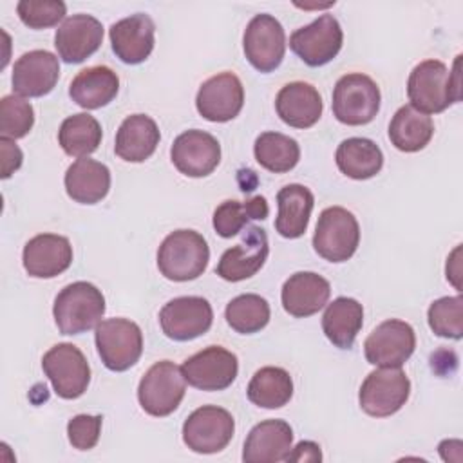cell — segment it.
<instances>
[{
  "label": "cell",
  "instance_id": "cell-1",
  "mask_svg": "<svg viewBox=\"0 0 463 463\" xmlns=\"http://www.w3.org/2000/svg\"><path fill=\"white\" fill-rule=\"evenodd\" d=\"M459 60L461 56H456L452 69L439 60H425L411 71L407 96L416 110L438 114L461 99Z\"/></svg>",
  "mask_w": 463,
  "mask_h": 463
},
{
  "label": "cell",
  "instance_id": "cell-2",
  "mask_svg": "<svg viewBox=\"0 0 463 463\" xmlns=\"http://www.w3.org/2000/svg\"><path fill=\"white\" fill-rule=\"evenodd\" d=\"M208 260V242L195 230L168 233L157 250V268L165 279L174 282L197 279L206 269Z\"/></svg>",
  "mask_w": 463,
  "mask_h": 463
},
{
  "label": "cell",
  "instance_id": "cell-3",
  "mask_svg": "<svg viewBox=\"0 0 463 463\" xmlns=\"http://www.w3.org/2000/svg\"><path fill=\"white\" fill-rule=\"evenodd\" d=\"M105 297L94 284L78 280L65 286L54 298L52 315L61 335H80L101 322Z\"/></svg>",
  "mask_w": 463,
  "mask_h": 463
},
{
  "label": "cell",
  "instance_id": "cell-4",
  "mask_svg": "<svg viewBox=\"0 0 463 463\" xmlns=\"http://www.w3.org/2000/svg\"><path fill=\"white\" fill-rule=\"evenodd\" d=\"M382 94L373 78L362 72L342 76L333 89V114L349 127L367 125L380 110Z\"/></svg>",
  "mask_w": 463,
  "mask_h": 463
},
{
  "label": "cell",
  "instance_id": "cell-5",
  "mask_svg": "<svg viewBox=\"0 0 463 463\" xmlns=\"http://www.w3.org/2000/svg\"><path fill=\"white\" fill-rule=\"evenodd\" d=\"M186 380L181 367L170 360L156 362L137 385V400L141 409L156 418L172 414L183 402Z\"/></svg>",
  "mask_w": 463,
  "mask_h": 463
},
{
  "label": "cell",
  "instance_id": "cell-6",
  "mask_svg": "<svg viewBox=\"0 0 463 463\" xmlns=\"http://www.w3.org/2000/svg\"><path fill=\"white\" fill-rule=\"evenodd\" d=\"M360 242V226L356 217L342 208L329 206L318 215L313 235L315 251L329 262L349 260Z\"/></svg>",
  "mask_w": 463,
  "mask_h": 463
},
{
  "label": "cell",
  "instance_id": "cell-7",
  "mask_svg": "<svg viewBox=\"0 0 463 463\" xmlns=\"http://www.w3.org/2000/svg\"><path fill=\"white\" fill-rule=\"evenodd\" d=\"M96 349L103 365L121 373L130 369L143 353V333L128 318H107L96 326Z\"/></svg>",
  "mask_w": 463,
  "mask_h": 463
},
{
  "label": "cell",
  "instance_id": "cell-8",
  "mask_svg": "<svg viewBox=\"0 0 463 463\" xmlns=\"http://www.w3.org/2000/svg\"><path fill=\"white\" fill-rule=\"evenodd\" d=\"M409 394L411 380L400 367H380L365 376L358 402L365 414L387 418L405 405Z\"/></svg>",
  "mask_w": 463,
  "mask_h": 463
},
{
  "label": "cell",
  "instance_id": "cell-9",
  "mask_svg": "<svg viewBox=\"0 0 463 463\" xmlns=\"http://www.w3.org/2000/svg\"><path fill=\"white\" fill-rule=\"evenodd\" d=\"M42 369L54 392L63 400L80 398L90 382V367L85 354L69 342L52 345L42 358Z\"/></svg>",
  "mask_w": 463,
  "mask_h": 463
},
{
  "label": "cell",
  "instance_id": "cell-10",
  "mask_svg": "<svg viewBox=\"0 0 463 463\" xmlns=\"http://www.w3.org/2000/svg\"><path fill=\"white\" fill-rule=\"evenodd\" d=\"M235 432L233 416L217 405L195 409L183 423V441L197 454H215L228 447Z\"/></svg>",
  "mask_w": 463,
  "mask_h": 463
},
{
  "label": "cell",
  "instance_id": "cell-11",
  "mask_svg": "<svg viewBox=\"0 0 463 463\" xmlns=\"http://www.w3.org/2000/svg\"><path fill=\"white\" fill-rule=\"evenodd\" d=\"M242 49L246 60L259 72L275 71L282 63L286 52L284 27L268 13L255 14L244 29Z\"/></svg>",
  "mask_w": 463,
  "mask_h": 463
},
{
  "label": "cell",
  "instance_id": "cell-12",
  "mask_svg": "<svg viewBox=\"0 0 463 463\" xmlns=\"http://www.w3.org/2000/svg\"><path fill=\"white\" fill-rule=\"evenodd\" d=\"M342 42L344 33L333 14H322L289 36L291 51L309 67L329 63L340 52Z\"/></svg>",
  "mask_w": 463,
  "mask_h": 463
},
{
  "label": "cell",
  "instance_id": "cell-13",
  "mask_svg": "<svg viewBox=\"0 0 463 463\" xmlns=\"http://www.w3.org/2000/svg\"><path fill=\"white\" fill-rule=\"evenodd\" d=\"M416 347V335L411 324L389 318L376 326L364 342V353L371 365L402 367Z\"/></svg>",
  "mask_w": 463,
  "mask_h": 463
},
{
  "label": "cell",
  "instance_id": "cell-14",
  "mask_svg": "<svg viewBox=\"0 0 463 463\" xmlns=\"http://www.w3.org/2000/svg\"><path fill=\"white\" fill-rule=\"evenodd\" d=\"M181 371L184 380L195 389L222 391L237 378L239 360L235 353L221 345H208L186 358Z\"/></svg>",
  "mask_w": 463,
  "mask_h": 463
},
{
  "label": "cell",
  "instance_id": "cell-15",
  "mask_svg": "<svg viewBox=\"0 0 463 463\" xmlns=\"http://www.w3.org/2000/svg\"><path fill=\"white\" fill-rule=\"evenodd\" d=\"M213 322V309L203 297H177L159 311V324L170 340L188 342L204 335Z\"/></svg>",
  "mask_w": 463,
  "mask_h": 463
},
{
  "label": "cell",
  "instance_id": "cell-16",
  "mask_svg": "<svg viewBox=\"0 0 463 463\" xmlns=\"http://www.w3.org/2000/svg\"><path fill=\"white\" fill-rule=\"evenodd\" d=\"M244 105V87L237 74L219 72L208 78L197 90V112L213 123H226L239 116Z\"/></svg>",
  "mask_w": 463,
  "mask_h": 463
},
{
  "label": "cell",
  "instance_id": "cell-17",
  "mask_svg": "<svg viewBox=\"0 0 463 463\" xmlns=\"http://www.w3.org/2000/svg\"><path fill=\"white\" fill-rule=\"evenodd\" d=\"M170 157L183 175L206 177L221 161V145L212 134L192 128L174 139Z\"/></svg>",
  "mask_w": 463,
  "mask_h": 463
},
{
  "label": "cell",
  "instance_id": "cell-18",
  "mask_svg": "<svg viewBox=\"0 0 463 463\" xmlns=\"http://www.w3.org/2000/svg\"><path fill=\"white\" fill-rule=\"evenodd\" d=\"M268 251L266 232L260 226H246L241 242L221 255L215 273L228 282L246 280L264 266Z\"/></svg>",
  "mask_w": 463,
  "mask_h": 463
},
{
  "label": "cell",
  "instance_id": "cell-19",
  "mask_svg": "<svg viewBox=\"0 0 463 463\" xmlns=\"http://www.w3.org/2000/svg\"><path fill=\"white\" fill-rule=\"evenodd\" d=\"M60 78L58 56L45 49L22 54L13 67V90L22 98H40L49 94Z\"/></svg>",
  "mask_w": 463,
  "mask_h": 463
},
{
  "label": "cell",
  "instance_id": "cell-20",
  "mask_svg": "<svg viewBox=\"0 0 463 463\" xmlns=\"http://www.w3.org/2000/svg\"><path fill=\"white\" fill-rule=\"evenodd\" d=\"M103 42V25L90 14H72L56 29L54 47L65 63H81Z\"/></svg>",
  "mask_w": 463,
  "mask_h": 463
},
{
  "label": "cell",
  "instance_id": "cell-21",
  "mask_svg": "<svg viewBox=\"0 0 463 463\" xmlns=\"http://www.w3.org/2000/svg\"><path fill=\"white\" fill-rule=\"evenodd\" d=\"M22 262L29 277L52 279L72 264V246L63 235L40 233L25 242Z\"/></svg>",
  "mask_w": 463,
  "mask_h": 463
},
{
  "label": "cell",
  "instance_id": "cell-22",
  "mask_svg": "<svg viewBox=\"0 0 463 463\" xmlns=\"http://www.w3.org/2000/svg\"><path fill=\"white\" fill-rule=\"evenodd\" d=\"M154 20L145 13H136L110 25L109 36L114 54L128 65L143 63L154 49Z\"/></svg>",
  "mask_w": 463,
  "mask_h": 463
},
{
  "label": "cell",
  "instance_id": "cell-23",
  "mask_svg": "<svg viewBox=\"0 0 463 463\" xmlns=\"http://www.w3.org/2000/svg\"><path fill=\"white\" fill-rule=\"evenodd\" d=\"M293 430L284 420H264L246 436L242 449L244 463L286 461L291 452Z\"/></svg>",
  "mask_w": 463,
  "mask_h": 463
},
{
  "label": "cell",
  "instance_id": "cell-24",
  "mask_svg": "<svg viewBox=\"0 0 463 463\" xmlns=\"http://www.w3.org/2000/svg\"><path fill=\"white\" fill-rule=\"evenodd\" d=\"M329 282L315 271H297L282 286L280 300L286 313L306 318L318 313L329 300Z\"/></svg>",
  "mask_w": 463,
  "mask_h": 463
},
{
  "label": "cell",
  "instance_id": "cell-25",
  "mask_svg": "<svg viewBox=\"0 0 463 463\" xmlns=\"http://www.w3.org/2000/svg\"><path fill=\"white\" fill-rule=\"evenodd\" d=\"M275 109L286 125L293 128H309L320 119L324 103L311 83L291 81L279 90Z\"/></svg>",
  "mask_w": 463,
  "mask_h": 463
},
{
  "label": "cell",
  "instance_id": "cell-26",
  "mask_svg": "<svg viewBox=\"0 0 463 463\" xmlns=\"http://www.w3.org/2000/svg\"><path fill=\"white\" fill-rule=\"evenodd\" d=\"M159 139V128L150 116L132 114L123 119L116 132L114 152L123 161L143 163L156 152Z\"/></svg>",
  "mask_w": 463,
  "mask_h": 463
},
{
  "label": "cell",
  "instance_id": "cell-27",
  "mask_svg": "<svg viewBox=\"0 0 463 463\" xmlns=\"http://www.w3.org/2000/svg\"><path fill=\"white\" fill-rule=\"evenodd\" d=\"M67 195L81 204L99 203L110 190V170L107 165L80 157L74 161L63 177Z\"/></svg>",
  "mask_w": 463,
  "mask_h": 463
},
{
  "label": "cell",
  "instance_id": "cell-28",
  "mask_svg": "<svg viewBox=\"0 0 463 463\" xmlns=\"http://www.w3.org/2000/svg\"><path fill=\"white\" fill-rule=\"evenodd\" d=\"M118 90L119 78L107 65H94L80 71L69 85L71 99L87 110L109 105L116 98Z\"/></svg>",
  "mask_w": 463,
  "mask_h": 463
},
{
  "label": "cell",
  "instance_id": "cell-29",
  "mask_svg": "<svg viewBox=\"0 0 463 463\" xmlns=\"http://www.w3.org/2000/svg\"><path fill=\"white\" fill-rule=\"evenodd\" d=\"M279 213L275 219V230L286 239H298L306 233L315 197L304 184H286L277 194Z\"/></svg>",
  "mask_w": 463,
  "mask_h": 463
},
{
  "label": "cell",
  "instance_id": "cell-30",
  "mask_svg": "<svg viewBox=\"0 0 463 463\" xmlns=\"http://www.w3.org/2000/svg\"><path fill=\"white\" fill-rule=\"evenodd\" d=\"M364 324V307L351 297H338L327 304L322 317V329L327 340L338 349H351Z\"/></svg>",
  "mask_w": 463,
  "mask_h": 463
},
{
  "label": "cell",
  "instance_id": "cell-31",
  "mask_svg": "<svg viewBox=\"0 0 463 463\" xmlns=\"http://www.w3.org/2000/svg\"><path fill=\"white\" fill-rule=\"evenodd\" d=\"M335 161L338 170L356 181L374 177L383 166V154L380 146L367 137H347L336 152Z\"/></svg>",
  "mask_w": 463,
  "mask_h": 463
},
{
  "label": "cell",
  "instance_id": "cell-32",
  "mask_svg": "<svg viewBox=\"0 0 463 463\" xmlns=\"http://www.w3.org/2000/svg\"><path fill=\"white\" fill-rule=\"evenodd\" d=\"M434 136L430 116L416 110L412 105L400 107L389 123V139L402 152H418L429 145Z\"/></svg>",
  "mask_w": 463,
  "mask_h": 463
},
{
  "label": "cell",
  "instance_id": "cell-33",
  "mask_svg": "<svg viewBox=\"0 0 463 463\" xmlns=\"http://www.w3.org/2000/svg\"><path fill=\"white\" fill-rule=\"evenodd\" d=\"M248 400L262 409H280L293 396V380L282 367H260L246 389Z\"/></svg>",
  "mask_w": 463,
  "mask_h": 463
},
{
  "label": "cell",
  "instance_id": "cell-34",
  "mask_svg": "<svg viewBox=\"0 0 463 463\" xmlns=\"http://www.w3.org/2000/svg\"><path fill=\"white\" fill-rule=\"evenodd\" d=\"M58 143L67 156L87 157L96 152L101 143V125L87 112L72 114L61 121Z\"/></svg>",
  "mask_w": 463,
  "mask_h": 463
},
{
  "label": "cell",
  "instance_id": "cell-35",
  "mask_svg": "<svg viewBox=\"0 0 463 463\" xmlns=\"http://www.w3.org/2000/svg\"><path fill=\"white\" fill-rule=\"evenodd\" d=\"M253 156L262 168L273 174H284L297 166L300 159V146L286 134L262 132L255 139Z\"/></svg>",
  "mask_w": 463,
  "mask_h": 463
},
{
  "label": "cell",
  "instance_id": "cell-36",
  "mask_svg": "<svg viewBox=\"0 0 463 463\" xmlns=\"http://www.w3.org/2000/svg\"><path fill=\"white\" fill-rule=\"evenodd\" d=\"M269 213L268 203L262 195H255L244 203L241 201H224L213 212V230L222 239L235 237L248 221H264Z\"/></svg>",
  "mask_w": 463,
  "mask_h": 463
},
{
  "label": "cell",
  "instance_id": "cell-37",
  "mask_svg": "<svg viewBox=\"0 0 463 463\" xmlns=\"http://www.w3.org/2000/svg\"><path fill=\"white\" fill-rule=\"evenodd\" d=\"M228 326L241 335H253L269 322V304L264 297L244 293L232 298L224 309Z\"/></svg>",
  "mask_w": 463,
  "mask_h": 463
},
{
  "label": "cell",
  "instance_id": "cell-38",
  "mask_svg": "<svg viewBox=\"0 0 463 463\" xmlns=\"http://www.w3.org/2000/svg\"><path fill=\"white\" fill-rule=\"evenodd\" d=\"M427 320L434 335L459 340L463 336V298L441 297L429 306Z\"/></svg>",
  "mask_w": 463,
  "mask_h": 463
},
{
  "label": "cell",
  "instance_id": "cell-39",
  "mask_svg": "<svg viewBox=\"0 0 463 463\" xmlns=\"http://www.w3.org/2000/svg\"><path fill=\"white\" fill-rule=\"evenodd\" d=\"M34 125L33 105L18 96L9 94L0 99V134L7 139L25 137Z\"/></svg>",
  "mask_w": 463,
  "mask_h": 463
},
{
  "label": "cell",
  "instance_id": "cell-40",
  "mask_svg": "<svg viewBox=\"0 0 463 463\" xmlns=\"http://www.w3.org/2000/svg\"><path fill=\"white\" fill-rule=\"evenodd\" d=\"M65 4L60 0H20L16 13L31 29H45L56 25L65 16Z\"/></svg>",
  "mask_w": 463,
  "mask_h": 463
},
{
  "label": "cell",
  "instance_id": "cell-41",
  "mask_svg": "<svg viewBox=\"0 0 463 463\" xmlns=\"http://www.w3.org/2000/svg\"><path fill=\"white\" fill-rule=\"evenodd\" d=\"M103 418L99 414H78L67 423V436L74 449L90 450L96 447Z\"/></svg>",
  "mask_w": 463,
  "mask_h": 463
},
{
  "label": "cell",
  "instance_id": "cell-42",
  "mask_svg": "<svg viewBox=\"0 0 463 463\" xmlns=\"http://www.w3.org/2000/svg\"><path fill=\"white\" fill-rule=\"evenodd\" d=\"M0 152H2V179L11 177L22 166V150L14 145L13 139L0 137Z\"/></svg>",
  "mask_w": 463,
  "mask_h": 463
},
{
  "label": "cell",
  "instance_id": "cell-43",
  "mask_svg": "<svg viewBox=\"0 0 463 463\" xmlns=\"http://www.w3.org/2000/svg\"><path fill=\"white\" fill-rule=\"evenodd\" d=\"M322 452L320 447L313 441H300L288 456L286 461H320Z\"/></svg>",
  "mask_w": 463,
  "mask_h": 463
},
{
  "label": "cell",
  "instance_id": "cell-44",
  "mask_svg": "<svg viewBox=\"0 0 463 463\" xmlns=\"http://www.w3.org/2000/svg\"><path fill=\"white\" fill-rule=\"evenodd\" d=\"M459 251H461V248L458 246L454 250V253L450 255V259H447V280H450L458 289H459V280H458V277H459V260H458Z\"/></svg>",
  "mask_w": 463,
  "mask_h": 463
}]
</instances>
